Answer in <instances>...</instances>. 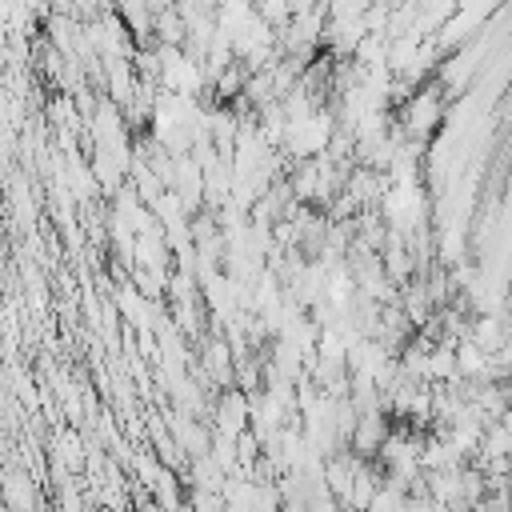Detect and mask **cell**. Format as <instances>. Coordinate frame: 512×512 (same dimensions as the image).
Returning a JSON list of instances; mask_svg holds the SVG:
<instances>
[]
</instances>
